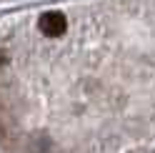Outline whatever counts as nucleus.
I'll return each instance as SVG.
<instances>
[{"label":"nucleus","instance_id":"obj_1","mask_svg":"<svg viewBox=\"0 0 155 153\" xmlns=\"http://www.w3.org/2000/svg\"><path fill=\"white\" fill-rule=\"evenodd\" d=\"M38 28H40V33L45 38H58V35H63L65 33V28H68V20H65V15L63 13H58V10H48L40 15V20H38Z\"/></svg>","mask_w":155,"mask_h":153}]
</instances>
